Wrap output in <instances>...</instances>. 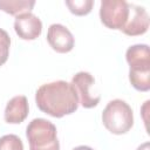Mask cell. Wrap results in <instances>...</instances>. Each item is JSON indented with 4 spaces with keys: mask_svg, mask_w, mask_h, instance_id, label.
<instances>
[{
    "mask_svg": "<svg viewBox=\"0 0 150 150\" xmlns=\"http://www.w3.org/2000/svg\"><path fill=\"white\" fill-rule=\"evenodd\" d=\"M149 28V14L145 8L134 4H129V15L124 27L121 29L129 36L144 34Z\"/></svg>",
    "mask_w": 150,
    "mask_h": 150,
    "instance_id": "6",
    "label": "cell"
},
{
    "mask_svg": "<svg viewBox=\"0 0 150 150\" xmlns=\"http://www.w3.org/2000/svg\"><path fill=\"white\" fill-rule=\"evenodd\" d=\"M66 5L69 11L75 15H86L90 13L94 1L93 0H67Z\"/></svg>",
    "mask_w": 150,
    "mask_h": 150,
    "instance_id": "13",
    "label": "cell"
},
{
    "mask_svg": "<svg viewBox=\"0 0 150 150\" xmlns=\"http://www.w3.org/2000/svg\"><path fill=\"white\" fill-rule=\"evenodd\" d=\"M129 80L136 90L148 91L150 89V70H129Z\"/></svg>",
    "mask_w": 150,
    "mask_h": 150,
    "instance_id": "12",
    "label": "cell"
},
{
    "mask_svg": "<svg viewBox=\"0 0 150 150\" xmlns=\"http://www.w3.org/2000/svg\"><path fill=\"white\" fill-rule=\"evenodd\" d=\"M125 59L130 67L129 70H150V50L145 43L130 46L127 49Z\"/></svg>",
    "mask_w": 150,
    "mask_h": 150,
    "instance_id": "9",
    "label": "cell"
},
{
    "mask_svg": "<svg viewBox=\"0 0 150 150\" xmlns=\"http://www.w3.org/2000/svg\"><path fill=\"white\" fill-rule=\"evenodd\" d=\"M14 29L22 40H35L42 32V22L32 12L22 13L15 16Z\"/></svg>",
    "mask_w": 150,
    "mask_h": 150,
    "instance_id": "8",
    "label": "cell"
},
{
    "mask_svg": "<svg viewBox=\"0 0 150 150\" xmlns=\"http://www.w3.org/2000/svg\"><path fill=\"white\" fill-rule=\"evenodd\" d=\"M11 47V38L6 30L0 28V66H2L9 55Z\"/></svg>",
    "mask_w": 150,
    "mask_h": 150,
    "instance_id": "15",
    "label": "cell"
},
{
    "mask_svg": "<svg viewBox=\"0 0 150 150\" xmlns=\"http://www.w3.org/2000/svg\"><path fill=\"white\" fill-rule=\"evenodd\" d=\"M102 122L111 134H125L134 125L132 109L123 100H112L105 105L102 112Z\"/></svg>",
    "mask_w": 150,
    "mask_h": 150,
    "instance_id": "3",
    "label": "cell"
},
{
    "mask_svg": "<svg viewBox=\"0 0 150 150\" xmlns=\"http://www.w3.org/2000/svg\"><path fill=\"white\" fill-rule=\"evenodd\" d=\"M47 41L49 46L57 53H68L74 48V36L70 30L60 23H53L47 32Z\"/></svg>",
    "mask_w": 150,
    "mask_h": 150,
    "instance_id": "7",
    "label": "cell"
},
{
    "mask_svg": "<svg viewBox=\"0 0 150 150\" xmlns=\"http://www.w3.org/2000/svg\"><path fill=\"white\" fill-rule=\"evenodd\" d=\"M28 101L27 97L23 95H18L11 98L5 108L4 117L7 123L11 124H19L25 121L28 116Z\"/></svg>",
    "mask_w": 150,
    "mask_h": 150,
    "instance_id": "10",
    "label": "cell"
},
{
    "mask_svg": "<svg viewBox=\"0 0 150 150\" xmlns=\"http://www.w3.org/2000/svg\"><path fill=\"white\" fill-rule=\"evenodd\" d=\"M73 150H94V149L90 146H87V145H79V146L74 148Z\"/></svg>",
    "mask_w": 150,
    "mask_h": 150,
    "instance_id": "17",
    "label": "cell"
},
{
    "mask_svg": "<svg viewBox=\"0 0 150 150\" xmlns=\"http://www.w3.org/2000/svg\"><path fill=\"white\" fill-rule=\"evenodd\" d=\"M137 150H150V144H149V142H145V143L141 144V145L137 148Z\"/></svg>",
    "mask_w": 150,
    "mask_h": 150,
    "instance_id": "16",
    "label": "cell"
},
{
    "mask_svg": "<svg viewBox=\"0 0 150 150\" xmlns=\"http://www.w3.org/2000/svg\"><path fill=\"white\" fill-rule=\"evenodd\" d=\"M95 83V79L93 75L88 71H79L76 73L73 79L70 84L75 89L77 97H79V103H81L82 107L84 108H94L100 102V96H94L90 93V87Z\"/></svg>",
    "mask_w": 150,
    "mask_h": 150,
    "instance_id": "5",
    "label": "cell"
},
{
    "mask_svg": "<svg viewBox=\"0 0 150 150\" xmlns=\"http://www.w3.org/2000/svg\"><path fill=\"white\" fill-rule=\"evenodd\" d=\"M129 4L124 0H102L100 19L104 26L111 29H122L128 20Z\"/></svg>",
    "mask_w": 150,
    "mask_h": 150,
    "instance_id": "4",
    "label": "cell"
},
{
    "mask_svg": "<svg viewBox=\"0 0 150 150\" xmlns=\"http://www.w3.org/2000/svg\"><path fill=\"white\" fill-rule=\"evenodd\" d=\"M34 5V0H0V9L15 16L30 12Z\"/></svg>",
    "mask_w": 150,
    "mask_h": 150,
    "instance_id": "11",
    "label": "cell"
},
{
    "mask_svg": "<svg viewBox=\"0 0 150 150\" xmlns=\"http://www.w3.org/2000/svg\"><path fill=\"white\" fill-rule=\"evenodd\" d=\"M56 127L48 120L34 118L26 129L29 150H60Z\"/></svg>",
    "mask_w": 150,
    "mask_h": 150,
    "instance_id": "2",
    "label": "cell"
},
{
    "mask_svg": "<svg viewBox=\"0 0 150 150\" xmlns=\"http://www.w3.org/2000/svg\"><path fill=\"white\" fill-rule=\"evenodd\" d=\"M0 150H23V144L19 136L9 134L0 137Z\"/></svg>",
    "mask_w": 150,
    "mask_h": 150,
    "instance_id": "14",
    "label": "cell"
},
{
    "mask_svg": "<svg viewBox=\"0 0 150 150\" xmlns=\"http://www.w3.org/2000/svg\"><path fill=\"white\" fill-rule=\"evenodd\" d=\"M35 102L41 111L56 118L75 112L79 107L75 89L63 80L42 84L35 93Z\"/></svg>",
    "mask_w": 150,
    "mask_h": 150,
    "instance_id": "1",
    "label": "cell"
}]
</instances>
